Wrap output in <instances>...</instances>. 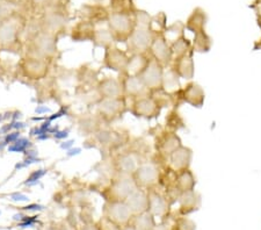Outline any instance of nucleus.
<instances>
[{
	"instance_id": "1",
	"label": "nucleus",
	"mask_w": 261,
	"mask_h": 230,
	"mask_svg": "<svg viewBox=\"0 0 261 230\" xmlns=\"http://www.w3.org/2000/svg\"><path fill=\"white\" fill-rule=\"evenodd\" d=\"M27 20L21 13L0 22V53L23 55L24 42L22 35L26 32Z\"/></svg>"
},
{
	"instance_id": "2",
	"label": "nucleus",
	"mask_w": 261,
	"mask_h": 230,
	"mask_svg": "<svg viewBox=\"0 0 261 230\" xmlns=\"http://www.w3.org/2000/svg\"><path fill=\"white\" fill-rule=\"evenodd\" d=\"M135 29L127 41V53L133 54H149L150 45L152 43L154 31L152 28V20L145 12H135Z\"/></svg>"
},
{
	"instance_id": "3",
	"label": "nucleus",
	"mask_w": 261,
	"mask_h": 230,
	"mask_svg": "<svg viewBox=\"0 0 261 230\" xmlns=\"http://www.w3.org/2000/svg\"><path fill=\"white\" fill-rule=\"evenodd\" d=\"M58 37L39 31L24 39L23 55L53 63L58 57Z\"/></svg>"
},
{
	"instance_id": "4",
	"label": "nucleus",
	"mask_w": 261,
	"mask_h": 230,
	"mask_svg": "<svg viewBox=\"0 0 261 230\" xmlns=\"http://www.w3.org/2000/svg\"><path fill=\"white\" fill-rule=\"evenodd\" d=\"M39 23L42 32H45L60 39L66 33L69 15H67L64 8H60L54 5L45 11L44 13H42L39 19Z\"/></svg>"
},
{
	"instance_id": "5",
	"label": "nucleus",
	"mask_w": 261,
	"mask_h": 230,
	"mask_svg": "<svg viewBox=\"0 0 261 230\" xmlns=\"http://www.w3.org/2000/svg\"><path fill=\"white\" fill-rule=\"evenodd\" d=\"M51 64L53 63L41 60V58L22 55L18 63V71L22 78L29 82L37 83L48 78L51 71Z\"/></svg>"
},
{
	"instance_id": "6",
	"label": "nucleus",
	"mask_w": 261,
	"mask_h": 230,
	"mask_svg": "<svg viewBox=\"0 0 261 230\" xmlns=\"http://www.w3.org/2000/svg\"><path fill=\"white\" fill-rule=\"evenodd\" d=\"M96 115L99 116L102 123L111 124L119 121L129 111L128 100L124 97L99 99L95 104Z\"/></svg>"
},
{
	"instance_id": "7",
	"label": "nucleus",
	"mask_w": 261,
	"mask_h": 230,
	"mask_svg": "<svg viewBox=\"0 0 261 230\" xmlns=\"http://www.w3.org/2000/svg\"><path fill=\"white\" fill-rule=\"evenodd\" d=\"M163 165L155 160H146L142 162L133 174L137 187L149 190L151 187L159 186L163 175Z\"/></svg>"
},
{
	"instance_id": "8",
	"label": "nucleus",
	"mask_w": 261,
	"mask_h": 230,
	"mask_svg": "<svg viewBox=\"0 0 261 230\" xmlns=\"http://www.w3.org/2000/svg\"><path fill=\"white\" fill-rule=\"evenodd\" d=\"M134 14L115 13V12L109 13L107 28L111 31L116 43H127L130 35L133 34L135 26H136Z\"/></svg>"
},
{
	"instance_id": "9",
	"label": "nucleus",
	"mask_w": 261,
	"mask_h": 230,
	"mask_svg": "<svg viewBox=\"0 0 261 230\" xmlns=\"http://www.w3.org/2000/svg\"><path fill=\"white\" fill-rule=\"evenodd\" d=\"M137 185L133 175L115 174L111 179V184L105 188L102 194L106 201H125V199L136 190Z\"/></svg>"
},
{
	"instance_id": "10",
	"label": "nucleus",
	"mask_w": 261,
	"mask_h": 230,
	"mask_svg": "<svg viewBox=\"0 0 261 230\" xmlns=\"http://www.w3.org/2000/svg\"><path fill=\"white\" fill-rule=\"evenodd\" d=\"M163 105L153 93L132 100L129 104V112L137 119L153 120L161 115Z\"/></svg>"
},
{
	"instance_id": "11",
	"label": "nucleus",
	"mask_w": 261,
	"mask_h": 230,
	"mask_svg": "<svg viewBox=\"0 0 261 230\" xmlns=\"http://www.w3.org/2000/svg\"><path fill=\"white\" fill-rule=\"evenodd\" d=\"M149 158L143 156L138 152L137 149L124 150V151L117 152L112 161V166L115 171V174L122 175H133L135 171L141 164Z\"/></svg>"
},
{
	"instance_id": "12",
	"label": "nucleus",
	"mask_w": 261,
	"mask_h": 230,
	"mask_svg": "<svg viewBox=\"0 0 261 230\" xmlns=\"http://www.w3.org/2000/svg\"><path fill=\"white\" fill-rule=\"evenodd\" d=\"M149 56L167 69L173 61L170 40L167 39L165 32L154 31L152 43L149 49Z\"/></svg>"
},
{
	"instance_id": "13",
	"label": "nucleus",
	"mask_w": 261,
	"mask_h": 230,
	"mask_svg": "<svg viewBox=\"0 0 261 230\" xmlns=\"http://www.w3.org/2000/svg\"><path fill=\"white\" fill-rule=\"evenodd\" d=\"M180 145H182V141H181L178 133L165 128L155 136V156L158 157V160L163 161L166 164L167 157L170 156L176 148H179Z\"/></svg>"
},
{
	"instance_id": "14",
	"label": "nucleus",
	"mask_w": 261,
	"mask_h": 230,
	"mask_svg": "<svg viewBox=\"0 0 261 230\" xmlns=\"http://www.w3.org/2000/svg\"><path fill=\"white\" fill-rule=\"evenodd\" d=\"M176 104H187L194 108H202L205 101V92L199 83L189 81L175 92Z\"/></svg>"
},
{
	"instance_id": "15",
	"label": "nucleus",
	"mask_w": 261,
	"mask_h": 230,
	"mask_svg": "<svg viewBox=\"0 0 261 230\" xmlns=\"http://www.w3.org/2000/svg\"><path fill=\"white\" fill-rule=\"evenodd\" d=\"M165 70L166 69L162 64L150 58V62L147 63L145 69L140 74V78L150 93L162 91L164 89Z\"/></svg>"
},
{
	"instance_id": "16",
	"label": "nucleus",
	"mask_w": 261,
	"mask_h": 230,
	"mask_svg": "<svg viewBox=\"0 0 261 230\" xmlns=\"http://www.w3.org/2000/svg\"><path fill=\"white\" fill-rule=\"evenodd\" d=\"M129 54L127 50L117 47L116 44L103 49L102 66L105 69L114 71L116 73H124L127 71Z\"/></svg>"
},
{
	"instance_id": "17",
	"label": "nucleus",
	"mask_w": 261,
	"mask_h": 230,
	"mask_svg": "<svg viewBox=\"0 0 261 230\" xmlns=\"http://www.w3.org/2000/svg\"><path fill=\"white\" fill-rule=\"evenodd\" d=\"M105 219L117 227H125L132 220L133 214L125 201H106L103 207Z\"/></svg>"
},
{
	"instance_id": "18",
	"label": "nucleus",
	"mask_w": 261,
	"mask_h": 230,
	"mask_svg": "<svg viewBox=\"0 0 261 230\" xmlns=\"http://www.w3.org/2000/svg\"><path fill=\"white\" fill-rule=\"evenodd\" d=\"M119 79L122 86V93H123V97L128 101L144 97V95L150 93L144 84H143L140 76H134V74H128L124 72L119 74Z\"/></svg>"
},
{
	"instance_id": "19",
	"label": "nucleus",
	"mask_w": 261,
	"mask_h": 230,
	"mask_svg": "<svg viewBox=\"0 0 261 230\" xmlns=\"http://www.w3.org/2000/svg\"><path fill=\"white\" fill-rule=\"evenodd\" d=\"M147 191V211L154 217L165 216L170 211V196L159 190L158 186Z\"/></svg>"
},
{
	"instance_id": "20",
	"label": "nucleus",
	"mask_w": 261,
	"mask_h": 230,
	"mask_svg": "<svg viewBox=\"0 0 261 230\" xmlns=\"http://www.w3.org/2000/svg\"><path fill=\"white\" fill-rule=\"evenodd\" d=\"M194 54V52H192L186 54V55L174 57L168 69L180 79H185L187 82L193 81L195 76Z\"/></svg>"
},
{
	"instance_id": "21",
	"label": "nucleus",
	"mask_w": 261,
	"mask_h": 230,
	"mask_svg": "<svg viewBox=\"0 0 261 230\" xmlns=\"http://www.w3.org/2000/svg\"><path fill=\"white\" fill-rule=\"evenodd\" d=\"M172 174H173L172 175V182L168 184V188L171 192H174L176 196L180 193H184V192L195 190L197 179L192 169L181 170Z\"/></svg>"
},
{
	"instance_id": "22",
	"label": "nucleus",
	"mask_w": 261,
	"mask_h": 230,
	"mask_svg": "<svg viewBox=\"0 0 261 230\" xmlns=\"http://www.w3.org/2000/svg\"><path fill=\"white\" fill-rule=\"evenodd\" d=\"M193 162V150L186 145H180L176 148L166 160L167 169L178 172L181 170L191 169Z\"/></svg>"
},
{
	"instance_id": "23",
	"label": "nucleus",
	"mask_w": 261,
	"mask_h": 230,
	"mask_svg": "<svg viewBox=\"0 0 261 230\" xmlns=\"http://www.w3.org/2000/svg\"><path fill=\"white\" fill-rule=\"evenodd\" d=\"M94 140L102 148L108 150H116L121 148L122 145L127 144V139L123 134L102 127L94 134Z\"/></svg>"
},
{
	"instance_id": "24",
	"label": "nucleus",
	"mask_w": 261,
	"mask_h": 230,
	"mask_svg": "<svg viewBox=\"0 0 261 230\" xmlns=\"http://www.w3.org/2000/svg\"><path fill=\"white\" fill-rule=\"evenodd\" d=\"M95 92L99 99L123 97L119 77H105L102 79H99L95 86Z\"/></svg>"
},
{
	"instance_id": "25",
	"label": "nucleus",
	"mask_w": 261,
	"mask_h": 230,
	"mask_svg": "<svg viewBox=\"0 0 261 230\" xmlns=\"http://www.w3.org/2000/svg\"><path fill=\"white\" fill-rule=\"evenodd\" d=\"M179 202V211L182 215H187L199 209L201 205V196L195 190L184 192L176 196Z\"/></svg>"
},
{
	"instance_id": "26",
	"label": "nucleus",
	"mask_w": 261,
	"mask_h": 230,
	"mask_svg": "<svg viewBox=\"0 0 261 230\" xmlns=\"http://www.w3.org/2000/svg\"><path fill=\"white\" fill-rule=\"evenodd\" d=\"M125 203L132 212L133 215L141 214L147 211V191L144 188L137 187L127 199Z\"/></svg>"
},
{
	"instance_id": "27",
	"label": "nucleus",
	"mask_w": 261,
	"mask_h": 230,
	"mask_svg": "<svg viewBox=\"0 0 261 230\" xmlns=\"http://www.w3.org/2000/svg\"><path fill=\"white\" fill-rule=\"evenodd\" d=\"M94 33H95L94 23L90 22V21L83 20L71 29L70 37L73 42H87V41L92 42Z\"/></svg>"
},
{
	"instance_id": "28",
	"label": "nucleus",
	"mask_w": 261,
	"mask_h": 230,
	"mask_svg": "<svg viewBox=\"0 0 261 230\" xmlns=\"http://www.w3.org/2000/svg\"><path fill=\"white\" fill-rule=\"evenodd\" d=\"M149 54H133L129 55V62L125 73L134 74V76H140L145 69L147 63L150 62Z\"/></svg>"
},
{
	"instance_id": "29",
	"label": "nucleus",
	"mask_w": 261,
	"mask_h": 230,
	"mask_svg": "<svg viewBox=\"0 0 261 230\" xmlns=\"http://www.w3.org/2000/svg\"><path fill=\"white\" fill-rule=\"evenodd\" d=\"M129 224L135 230H155V228H157L155 217L149 211L137 215H133Z\"/></svg>"
},
{
	"instance_id": "30",
	"label": "nucleus",
	"mask_w": 261,
	"mask_h": 230,
	"mask_svg": "<svg viewBox=\"0 0 261 230\" xmlns=\"http://www.w3.org/2000/svg\"><path fill=\"white\" fill-rule=\"evenodd\" d=\"M102 121L98 115H86L82 116L78 121V127L83 135H94V134L101 128Z\"/></svg>"
},
{
	"instance_id": "31",
	"label": "nucleus",
	"mask_w": 261,
	"mask_h": 230,
	"mask_svg": "<svg viewBox=\"0 0 261 230\" xmlns=\"http://www.w3.org/2000/svg\"><path fill=\"white\" fill-rule=\"evenodd\" d=\"M170 43H171L172 54H173V58L186 55V54L193 52L192 41L184 34L174 37L173 40L170 41Z\"/></svg>"
},
{
	"instance_id": "32",
	"label": "nucleus",
	"mask_w": 261,
	"mask_h": 230,
	"mask_svg": "<svg viewBox=\"0 0 261 230\" xmlns=\"http://www.w3.org/2000/svg\"><path fill=\"white\" fill-rule=\"evenodd\" d=\"M205 22H207L205 14L202 11L196 10L189 16V19L186 22V29L191 31L193 34L205 32Z\"/></svg>"
},
{
	"instance_id": "33",
	"label": "nucleus",
	"mask_w": 261,
	"mask_h": 230,
	"mask_svg": "<svg viewBox=\"0 0 261 230\" xmlns=\"http://www.w3.org/2000/svg\"><path fill=\"white\" fill-rule=\"evenodd\" d=\"M192 47L194 53H209L213 47V39L207 34V32L197 33V34H194V39L192 41Z\"/></svg>"
},
{
	"instance_id": "34",
	"label": "nucleus",
	"mask_w": 261,
	"mask_h": 230,
	"mask_svg": "<svg viewBox=\"0 0 261 230\" xmlns=\"http://www.w3.org/2000/svg\"><path fill=\"white\" fill-rule=\"evenodd\" d=\"M92 42H93L94 47L102 48V49H106L108 47H112V45L116 44L114 37H113L112 33L108 28L95 29V33Z\"/></svg>"
},
{
	"instance_id": "35",
	"label": "nucleus",
	"mask_w": 261,
	"mask_h": 230,
	"mask_svg": "<svg viewBox=\"0 0 261 230\" xmlns=\"http://www.w3.org/2000/svg\"><path fill=\"white\" fill-rule=\"evenodd\" d=\"M111 8L115 13L134 14L136 12L133 0H111Z\"/></svg>"
},
{
	"instance_id": "36",
	"label": "nucleus",
	"mask_w": 261,
	"mask_h": 230,
	"mask_svg": "<svg viewBox=\"0 0 261 230\" xmlns=\"http://www.w3.org/2000/svg\"><path fill=\"white\" fill-rule=\"evenodd\" d=\"M32 142L28 139H24V137H19L14 143L8 145V151L10 152H26L32 146Z\"/></svg>"
},
{
	"instance_id": "37",
	"label": "nucleus",
	"mask_w": 261,
	"mask_h": 230,
	"mask_svg": "<svg viewBox=\"0 0 261 230\" xmlns=\"http://www.w3.org/2000/svg\"><path fill=\"white\" fill-rule=\"evenodd\" d=\"M196 224L187 217H180L175 221V224L172 230H195Z\"/></svg>"
},
{
	"instance_id": "38",
	"label": "nucleus",
	"mask_w": 261,
	"mask_h": 230,
	"mask_svg": "<svg viewBox=\"0 0 261 230\" xmlns=\"http://www.w3.org/2000/svg\"><path fill=\"white\" fill-rule=\"evenodd\" d=\"M29 4L34 11L37 12H44L53 7V0H29Z\"/></svg>"
},
{
	"instance_id": "39",
	"label": "nucleus",
	"mask_w": 261,
	"mask_h": 230,
	"mask_svg": "<svg viewBox=\"0 0 261 230\" xmlns=\"http://www.w3.org/2000/svg\"><path fill=\"white\" fill-rule=\"evenodd\" d=\"M45 173H47V170L44 169H40V170H35L33 171V172L28 175L26 182H24V184H35L40 181V179L43 177V175H45Z\"/></svg>"
},
{
	"instance_id": "40",
	"label": "nucleus",
	"mask_w": 261,
	"mask_h": 230,
	"mask_svg": "<svg viewBox=\"0 0 261 230\" xmlns=\"http://www.w3.org/2000/svg\"><path fill=\"white\" fill-rule=\"evenodd\" d=\"M20 136V131H15L13 133H8L6 134V137H5V144H12L14 143V142L19 139Z\"/></svg>"
},
{
	"instance_id": "41",
	"label": "nucleus",
	"mask_w": 261,
	"mask_h": 230,
	"mask_svg": "<svg viewBox=\"0 0 261 230\" xmlns=\"http://www.w3.org/2000/svg\"><path fill=\"white\" fill-rule=\"evenodd\" d=\"M70 0H56V4H55V6L60 7V8H64L67 6V4H69Z\"/></svg>"
},
{
	"instance_id": "42",
	"label": "nucleus",
	"mask_w": 261,
	"mask_h": 230,
	"mask_svg": "<svg viewBox=\"0 0 261 230\" xmlns=\"http://www.w3.org/2000/svg\"><path fill=\"white\" fill-rule=\"evenodd\" d=\"M12 198H13V200H20V201H24V200L28 199L26 195H23L21 193H15V194L12 195Z\"/></svg>"
},
{
	"instance_id": "43",
	"label": "nucleus",
	"mask_w": 261,
	"mask_h": 230,
	"mask_svg": "<svg viewBox=\"0 0 261 230\" xmlns=\"http://www.w3.org/2000/svg\"><path fill=\"white\" fill-rule=\"evenodd\" d=\"M67 131H63V132H56V134H55V139H65V137L67 136Z\"/></svg>"
},
{
	"instance_id": "44",
	"label": "nucleus",
	"mask_w": 261,
	"mask_h": 230,
	"mask_svg": "<svg viewBox=\"0 0 261 230\" xmlns=\"http://www.w3.org/2000/svg\"><path fill=\"white\" fill-rule=\"evenodd\" d=\"M35 112L37 114H42V113H47L50 112V110L48 107H43V106H37V108L35 110Z\"/></svg>"
},
{
	"instance_id": "45",
	"label": "nucleus",
	"mask_w": 261,
	"mask_h": 230,
	"mask_svg": "<svg viewBox=\"0 0 261 230\" xmlns=\"http://www.w3.org/2000/svg\"><path fill=\"white\" fill-rule=\"evenodd\" d=\"M83 230H99L98 228H95L94 225H86L85 228H84Z\"/></svg>"
},
{
	"instance_id": "46",
	"label": "nucleus",
	"mask_w": 261,
	"mask_h": 230,
	"mask_svg": "<svg viewBox=\"0 0 261 230\" xmlns=\"http://www.w3.org/2000/svg\"><path fill=\"white\" fill-rule=\"evenodd\" d=\"M258 15H259V24L261 27V3H260V5L258 7Z\"/></svg>"
},
{
	"instance_id": "47",
	"label": "nucleus",
	"mask_w": 261,
	"mask_h": 230,
	"mask_svg": "<svg viewBox=\"0 0 261 230\" xmlns=\"http://www.w3.org/2000/svg\"><path fill=\"white\" fill-rule=\"evenodd\" d=\"M254 49H256V50H261V40H259L258 42H256L255 45H254Z\"/></svg>"
},
{
	"instance_id": "48",
	"label": "nucleus",
	"mask_w": 261,
	"mask_h": 230,
	"mask_svg": "<svg viewBox=\"0 0 261 230\" xmlns=\"http://www.w3.org/2000/svg\"><path fill=\"white\" fill-rule=\"evenodd\" d=\"M121 230H135V229L132 227V225L128 224V225H125V227H122Z\"/></svg>"
},
{
	"instance_id": "49",
	"label": "nucleus",
	"mask_w": 261,
	"mask_h": 230,
	"mask_svg": "<svg viewBox=\"0 0 261 230\" xmlns=\"http://www.w3.org/2000/svg\"><path fill=\"white\" fill-rule=\"evenodd\" d=\"M3 2H7V3H12V4H18L19 0H3Z\"/></svg>"
}]
</instances>
